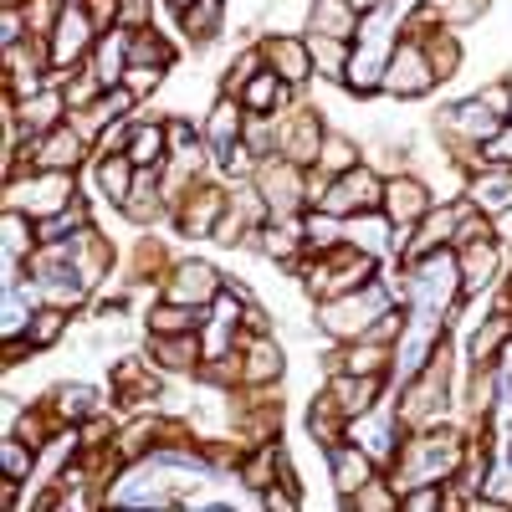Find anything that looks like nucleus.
Returning <instances> with one entry per match:
<instances>
[{
	"mask_svg": "<svg viewBox=\"0 0 512 512\" xmlns=\"http://www.w3.org/2000/svg\"><path fill=\"white\" fill-rule=\"evenodd\" d=\"M461 461H466V446L456 431H436V425H425V431L395 456V487L410 492L420 482H451L461 472Z\"/></svg>",
	"mask_w": 512,
	"mask_h": 512,
	"instance_id": "obj_1",
	"label": "nucleus"
},
{
	"mask_svg": "<svg viewBox=\"0 0 512 512\" xmlns=\"http://www.w3.org/2000/svg\"><path fill=\"white\" fill-rule=\"evenodd\" d=\"M395 308V297L390 287H384L379 277L354 287V292H338V297H323V308H318V328L333 338V344H354V338H364L384 313Z\"/></svg>",
	"mask_w": 512,
	"mask_h": 512,
	"instance_id": "obj_2",
	"label": "nucleus"
},
{
	"mask_svg": "<svg viewBox=\"0 0 512 512\" xmlns=\"http://www.w3.org/2000/svg\"><path fill=\"white\" fill-rule=\"evenodd\" d=\"M72 200V169H26L6 185V210H26L31 221H47Z\"/></svg>",
	"mask_w": 512,
	"mask_h": 512,
	"instance_id": "obj_3",
	"label": "nucleus"
},
{
	"mask_svg": "<svg viewBox=\"0 0 512 512\" xmlns=\"http://www.w3.org/2000/svg\"><path fill=\"white\" fill-rule=\"evenodd\" d=\"M47 47H52V67H77L88 62L93 47H98V21L82 0H62V11L47 31Z\"/></svg>",
	"mask_w": 512,
	"mask_h": 512,
	"instance_id": "obj_4",
	"label": "nucleus"
},
{
	"mask_svg": "<svg viewBox=\"0 0 512 512\" xmlns=\"http://www.w3.org/2000/svg\"><path fill=\"white\" fill-rule=\"evenodd\" d=\"M379 200H384V175H379V169H369V164H354V169H344V175L328 180L318 210L354 221V216H364V210H379Z\"/></svg>",
	"mask_w": 512,
	"mask_h": 512,
	"instance_id": "obj_5",
	"label": "nucleus"
},
{
	"mask_svg": "<svg viewBox=\"0 0 512 512\" xmlns=\"http://www.w3.org/2000/svg\"><path fill=\"white\" fill-rule=\"evenodd\" d=\"M436 82L441 77H436L431 57H425V41L400 36L395 52H390V67H384V93H390V98H425Z\"/></svg>",
	"mask_w": 512,
	"mask_h": 512,
	"instance_id": "obj_6",
	"label": "nucleus"
},
{
	"mask_svg": "<svg viewBox=\"0 0 512 512\" xmlns=\"http://www.w3.org/2000/svg\"><path fill=\"white\" fill-rule=\"evenodd\" d=\"M431 205H436V195L425 190V180H415L410 169H405V175H390V180H384L379 210H384V216H390L395 226H420L425 216H431Z\"/></svg>",
	"mask_w": 512,
	"mask_h": 512,
	"instance_id": "obj_7",
	"label": "nucleus"
},
{
	"mask_svg": "<svg viewBox=\"0 0 512 512\" xmlns=\"http://www.w3.org/2000/svg\"><path fill=\"white\" fill-rule=\"evenodd\" d=\"M221 272L210 262H175V272L164 277V297L169 303H190V308H210L221 292Z\"/></svg>",
	"mask_w": 512,
	"mask_h": 512,
	"instance_id": "obj_8",
	"label": "nucleus"
},
{
	"mask_svg": "<svg viewBox=\"0 0 512 512\" xmlns=\"http://www.w3.org/2000/svg\"><path fill=\"white\" fill-rule=\"evenodd\" d=\"M82 149H88V139H82L72 123H57L41 139H26V159L36 169H77L82 164Z\"/></svg>",
	"mask_w": 512,
	"mask_h": 512,
	"instance_id": "obj_9",
	"label": "nucleus"
},
{
	"mask_svg": "<svg viewBox=\"0 0 512 512\" xmlns=\"http://www.w3.org/2000/svg\"><path fill=\"white\" fill-rule=\"evenodd\" d=\"M395 431H400V415H390L384 405H374V410L349 420V441H359L379 466H395Z\"/></svg>",
	"mask_w": 512,
	"mask_h": 512,
	"instance_id": "obj_10",
	"label": "nucleus"
},
{
	"mask_svg": "<svg viewBox=\"0 0 512 512\" xmlns=\"http://www.w3.org/2000/svg\"><path fill=\"white\" fill-rule=\"evenodd\" d=\"M262 57H267V67H272L282 82H292V88H303V82L313 77L308 36H287V31H277V36H267V41H262Z\"/></svg>",
	"mask_w": 512,
	"mask_h": 512,
	"instance_id": "obj_11",
	"label": "nucleus"
},
{
	"mask_svg": "<svg viewBox=\"0 0 512 512\" xmlns=\"http://www.w3.org/2000/svg\"><path fill=\"white\" fill-rule=\"evenodd\" d=\"M456 267H461V292H466V297H477L482 287H492V282H497V267H502L497 236H482V241L456 246Z\"/></svg>",
	"mask_w": 512,
	"mask_h": 512,
	"instance_id": "obj_12",
	"label": "nucleus"
},
{
	"mask_svg": "<svg viewBox=\"0 0 512 512\" xmlns=\"http://www.w3.org/2000/svg\"><path fill=\"white\" fill-rule=\"evenodd\" d=\"M379 390H384V374H349V369H338V374H328V390L323 395L354 420V415H364V410L379 405Z\"/></svg>",
	"mask_w": 512,
	"mask_h": 512,
	"instance_id": "obj_13",
	"label": "nucleus"
},
{
	"mask_svg": "<svg viewBox=\"0 0 512 512\" xmlns=\"http://www.w3.org/2000/svg\"><path fill=\"white\" fill-rule=\"evenodd\" d=\"M374 466H379V461H374L359 441H349V436L328 446V472H333V487L344 492V497H354V492L374 477Z\"/></svg>",
	"mask_w": 512,
	"mask_h": 512,
	"instance_id": "obj_14",
	"label": "nucleus"
},
{
	"mask_svg": "<svg viewBox=\"0 0 512 512\" xmlns=\"http://www.w3.org/2000/svg\"><path fill=\"white\" fill-rule=\"evenodd\" d=\"M241 134H246V108H241V98L226 93L216 108H210V118H205V144H210V154L226 164V159L236 154Z\"/></svg>",
	"mask_w": 512,
	"mask_h": 512,
	"instance_id": "obj_15",
	"label": "nucleus"
},
{
	"mask_svg": "<svg viewBox=\"0 0 512 512\" xmlns=\"http://www.w3.org/2000/svg\"><path fill=\"white\" fill-rule=\"evenodd\" d=\"M231 195L216 190V185H200V190H185V205H180V231L185 236H210L216 221L226 216Z\"/></svg>",
	"mask_w": 512,
	"mask_h": 512,
	"instance_id": "obj_16",
	"label": "nucleus"
},
{
	"mask_svg": "<svg viewBox=\"0 0 512 512\" xmlns=\"http://www.w3.org/2000/svg\"><path fill=\"white\" fill-rule=\"evenodd\" d=\"M149 354L159 359V369H200L205 364V344H200V328L185 333H149Z\"/></svg>",
	"mask_w": 512,
	"mask_h": 512,
	"instance_id": "obj_17",
	"label": "nucleus"
},
{
	"mask_svg": "<svg viewBox=\"0 0 512 512\" xmlns=\"http://www.w3.org/2000/svg\"><path fill=\"white\" fill-rule=\"evenodd\" d=\"M236 98H241L246 113H272V118H277V113H287V103H292V82H282L272 67H262Z\"/></svg>",
	"mask_w": 512,
	"mask_h": 512,
	"instance_id": "obj_18",
	"label": "nucleus"
},
{
	"mask_svg": "<svg viewBox=\"0 0 512 512\" xmlns=\"http://www.w3.org/2000/svg\"><path fill=\"white\" fill-rule=\"evenodd\" d=\"M364 26V11L349 6V0H313L308 6V31H323V36H344L354 41Z\"/></svg>",
	"mask_w": 512,
	"mask_h": 512,
	"instance_id": "obj_19",
	"label": "nucleus"
},
{
	"mask_svg": "<svg viewBox=\"0 0 512 512\" xmlns=\"http://www.w3.org/2000/svg\"><path fill=\"white\" fill-rule=\"evenodd\" d=\"M128 159H134L139 169H164L169 164V128L164 123H134V139H128V149H123Z\"/></svg>",
	"mask_w": 512,
	"mask_h": 512,
	"instance_id": "obj_20",
	"label": "nucleus"
},
{
	"mask_svg": "<svg viewBox=\"0 0 512 512\" xmlns=\"http://www.w3.org/2000/svg\"><path fill=\"white\" fill-rule=\"evenodd\" d=\"M134 180H139V164L128 159V154H103L98 159V195L123 205L128 195H134Z\"/></svg>",
	"mask_w": 512,
	"mask_h": 512,
	"instance_id": "obj_21",
	"label": "nucleus"
},
{
	"mask_svg": "<svg viewBox=\"0 0 512 512\" xmlns=\"http://www.w3.org/2000/svg\"><path fill=\"white\" fill-rule=\"evenodd\" d=\"M308 52H313V67H318L328 82H344V77H349V57H354V47H349L344 36L308 31Z\"/></svg>",
	"mask_w": 512,
	"mask_h": 512,
	"instance_id": "obj_22",
	"label": "nucleus"
},
{
	"mask_svg": "<svg viewBox=\"0 0 512 512\" xmlns=\"http://www.w3.org/2000/svg\"><path fill=\"white\" fill-rule=\"evenodd\" d=\"M47 405L57 410V420H62V425H82L88 415H98V410H103V405H98V390H93V384H57Z\"/></svg>",
	"mask_w": 512,
	"mask_h": 512,
	"instance_id": "obj_23",
	"label": "nucleus"
},
{
	"mask_svg": "<svg viewBox=\"0 0 512 512\" xmlns=\"http://www.w3.org/2000/svg\"><path fill=\"white\" fill-rule=\"evenodd\" d=\"M180 21H185V36H190V41L210 47V41L226 31V0H200V6L180 11Z\"/></svg>",
	"mask_w": 512,
	"mask_h": 512,
	"instance_id": "obj_24",
	"label": "nucleus"
},
{
	"mask_svg": "<svg viewBox=\"0 0 512 512\" xmlns=\"http://www.w3.org/2000/svg\"><path fill=\"white\" fill-rule=\"evenodd\" d=\"M364 149L349 139V134H323V144H318V169H323V175H344V169H354V164H364L359 159Z\"/></svg>",
	"mask_w": 512,
	"mask_h": 512,
	"instance_id": "obj_25",
	"label": "nucleus"
},
{
	"mask_svg": "<svg viewBox=\"0 0 512 512\" xmlns=\"http://www.w3.org/2000/svg\"><path fill=\"white\" fill-rule=\"evenodd\" d=\"M425 57H431V67H436L441 82L456 77L461 72V41H456V31L451 26H436L431 36H425Z\"/></svg>",
	"mask_w": 512,
	"mask_h": 512,
	"instance_id": "obj_26",
	"label": "nucleus"
},
{
	"mask_svg": "<svg viewBox=\"0 0 512 512\" xmlns=\"http://www.w3.org/2000/svg\"><path fill=\"white\" fill-rule=\"evenodd\" d=\"M41 246L36 221L26 210H6V262H31V251Z\"/></svg>",
	"mask_w": 512,
	"mask_h": 512,
	"instance_id": "obj_27",
	"label": "nucleus"
},
{
	"mask_svg": "<svg viewBox=\"0 0 512 512\" xmlns=\"http://www.w3.org/2000/svg\"><path fill=\"white\" fill-rule=\"evenodd\" d=\"M128 62H149V67H164V72H169V62H175V47H169L154 26L128 31Z\"/></svg>",
	"mask_w": 512,
	"mask_h": 512,
	"instance_id": "obj_28",
	"label": "nucleus"
},
{
	"mask_svg": "<svg viewBox=\"0 0 512 512\" xmlns=\"http://www.w3.org/2000/svg\"><path fill=\"white\" fill-rule=\"evenodd\" d=\"M210 318L200 313V308H190V303H164L149 313V333H185V328H205Z\"/></svg>",
	"mask_w": 512,
	"mask_h": 512,
	"instance_id": "obj_29",
	"label": "nucleus"
},
{
	"mask_svg": "<svg viewBox=\"0 0 512 512\" xmlns=\"http://www.w3.org/2000/svg\"><path fill=\"white\" fill-rule=\"evenodd\" d=\"M67 333V308H41V313H31V323H26V338H31V349L41 354V349H52L57 338Z\"/></svg>",
	"mask_w": 512,
	"mask_h": 512,
	"instance_id": "obj_30",
	"label": "nucleus"
},
{
	"mask_svg": "<svg viewBox=\"0 0 512 512\" xmlns=\"http://www.w3.org/2000/svg\"><path fill=\"white\" fill-rule=\"evenodd\" d=\"M0 466H6V482H31L36 472V451L26 436H6L0 441Z\"/></svg>",
	"mask_w": 512,
	"mask_h": 512,
	"instance_id": "obj_31",
	"label": "nucleus"
},
{
	"mask_svg": "<svg viewBox=\"0 0 512 512\" xmlns=\"http://www.w3.org/2000/svg\"><path fill=\"white\" fill-rule=\"evenodd\" d=\"M159 82H164V67H149V62H128V72H123V88H134L139 98H149Z\"/></svg>",
	"mask_w": 512,
	"mask_h": 512,
	"instance_id": "obj_32",
	"label": "nucleus"
},
{
	"mask_svg": "<svg viewBox=\"0 0 512 512\" xmlns=\"http://www.w3.org/2000/svg\"><path fill=\"white\" fill-rule=\"evenodd\" d=\"M149 11H154V0H118V26L123 31H144Z\"/></svg>",
	"mask_w": 512,
	"mask_h": 512,
	"instance_id": "obj_33",
	"label": "nucleus"
},
{
	"mask_svg": "<svg viewBox=\"0 0 512 512\" xmlns=\"http://www.w3.org/2000/svg\"><path fill=\"white\" fill-rule=\"evenodd\" d=\"M492 113H502V118H512V82H487V88L477 93Z\"/></svg>",
	"mask_w": 512,
	"mask_h": 512,
	"instance_id": "obj_34",
	"label": "nucleus"
},
{
	"mask_svg": "<svg viewBox=\"0 0 512 512\" xmlns=\"http://www.w3.org/2000/svg\"><path fill=\"white\" fill-rule=\"evenodd\" d=\"M349 6H359V11H374V6H384V0H349Z\"/></svg>",
	"mask_w": 512,
	"mask_h": 512,
	"instance_id": "obj_35",
	"label": "nucleus"
},
{
	"mask_svg": "<svg viewBox=\"0 0 512 512\" xmlns=\"http://www.w3.org/2000/svg\"><path fill=\"white\" fill-rule=\"evenodd\" d=\"M507 82H512V77H507Z\"/></svg>",
	"mask_w": 512,
	"mask_h": 512,
	"instance_id": "obj_36",
	"label": "nucleus"
}]
</instances>
